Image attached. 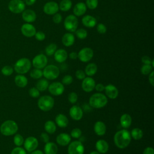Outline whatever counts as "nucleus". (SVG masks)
<instances>
[{
	"label": "nucleus",
	"instance_id": "obj_1",
	"mask_svg": "<svg viewBox=\"0 0 154 154\" xmlns=\"http://www.w3.org/2000/svg\"><path fill=\"white\" fill-rule=\"evenodd\" d=\"M131 136L130 132L126 129L117 132L114 136V142L119 149H125L130 144Z\"/></svg>",
	"mask_w": 154,
	"mask_h": 154
},
{
	"label": "nucleus",
	"instance_id": "obj_2",
	"mask_svg": "<svg viewBox=\"0 0 154 154\" xmlns=\"http://www.w3.org/2000/svg\"><path fill=\"white\" fill-rule=\"evenodd\" d=\"M108 102L106 96L102 93H94L91 96L89 99L90 105L94 108H102L104 107Z\"/></svg>",
	"mask_w": 154,
	"mask_h": 154
},
{
	"label": "nucleus",
	"instance_id": "obj_3",
	"mask_svg": "<svg viewBox=\"0 0 154 154\" xmlns=\"http://www.w3.org/2000/svg\"><path fill=\"white\" fill-rule=\"evenodd\" d=\"M18 126L16 122L8 120L3 122L0 126L1 133L5 136L12 135L17 132Z\"/></svg>",
	"mask_w": 154,
	"mask_h": 154
},
{
	"label": "nucleus",
	"instance_id": "obj_4",
	"mask_svg": "<svg viewBox=\"0 0 154 154\" xmlns=\"http://www.w3.org/2000/svg\"><path fill=\"white\" fill-rule=\"evenodd\" d=\"M31 67V63L28 58H22L18 60L14 66V70L19 74L27 73Z\"/></svg>",
	"mask_w": 154,
	"mask_h": 154
},
{
	"label": "nucleus",
	"instance_id": "obj_5",
	"mask_svg": "<svg viewBox=\"0 0 154 154\" xmlns=\"http://www.w3.org/2000/svg\"><path fill=\"white\" fill-rule=\"evenodd\" d=\"M37 105L42 111H48L54 107V100L53 97L50 96H43L40 97Z\"/></svg>",
	"mask_w": 154,
	"mask_h": 154
},
{
	"label": "nucleus",
	"instance_id": "obj_6",
	"mask_svg": "<svg viewBox=\"0 0 154 154\" xmlns=\"http://www.w3.org/2000/svg\"><path fill=\"white\" fill-rule=\"evenodd\" d=\"M60 75V69L59 68L52 64H50L48 66H46L44 67L43 71V76L45 78V79L53 80L58 78Z\"/></svg>",
	"mask_w": 154,
	"mask_h": 154
},
{
	"label": "nucleus",
	"instance_id": "obj_7",
	"mask_svg": "<svg viewBox=\"0 0 154 154\" xmlns=\"http://www.w3.org/2000/svg\"><path fill=\"white\" fill-rule=\"evenodd\" d=\"M78 20L76 16L70 14L67 16L64 21V28L69 32H73L77 29Z\"/></svg>",
	"mask_w": 154,
	"mask_h": 154
},
{
	"label": "nucleus",
	"instance_id": "obj_8",
	"mask_svg": "<svg viewBox=\"0 0 154 154\" xmlns=\"http://www.w3.org/2000/svg\"><path fill=\"white\" fill-rule=\"evenodd\" d=\"M8 10L13 13H22L25 8V4L22 0H11L8 4Z\"/></svg>",
	"mask_w": 154,
	"mask_h": 154
},
{
	"label": "nucleus",
	"instance_id": "obj_9",
	"mask_svg": "<svg viewBox=\"0 0 154 154\" xmlns=\"http://www.w3.org/2000/svg\"><path fill=\"white\" fill-rule=\"evenodd\" d=\"M67 152L68 154H84V145L79 141H74L69 143Z\"/></svg>",
	"mask_w": 154,
	"mask_h": 154
},
{
	"label": "nucleus",
	"instance_id": "obj_10",
	"mask_svg": "<svg viewBox=\"0 0 154 154\" xmlns=\"http://www.w3.org/2000/svg\"><path fill=\"white\" fill-rule=\"evenodd\" d=\"M93 51L90 48H84L78 54L79 60L84 63L90 61L93 57Z\"/></svg>",
	"mask_w": 154,
	"mask_h": 154
},
{
	"label": "nucleus",
	"instance_id": "obj_11",
	"mask_svg": "<svg viewBox=\"0 0 154 154\" xmlns=\"http://www.w3.org/2000/svg\"><path fill=\"white\" fill-rule=\"evenodd\" d=\"M32 63L35 68L42 69L47 65L48 59L46 55L40 54L34 57L32 61Z\"/></svg>",
	"mask_w": 154,
	"mask_h": 154
},
{
	"label": "nucleus",
	"instance_id": "obj_12",
	"mask_svg": "<svg viewBox=\"0 0 154 154\" xmlns=\"http://www.w3.org/2000/svg\"><path fill=\"white\" fill-rule=\"evenodd\" d=\"M48 90L51 94L54 96L61 95L64 91V85L60 82H54L49 85Z\"/></svg>",
	"mask_w": 154,
	"mask_h": 154
},
{
	"label": "nucleus",
	"instance_id": "obj_13",
	"mask_svg": "<svg viewBox=\"0 0 154 154\" xmlns=\"http://www.w3.org/2000/svg\"><path fill=\"white\" fill-rule=\"evenodd\" d=\"M25 149L28 152H32L36 149L38 145L37 139L34 137H29L23 142Z\"/></svg>",
	"mask_w": 154,
	"mask_h": 154
},
{
	"label": "nucleus",
	"instance_id": "obj_14",
	"mask_svg": "<svg viewBox=\"0 0 154 154\" xmlns=\"http://www.w3.org/2000/svg\"><path fill=\"white\" fill-rule=\"evenodd\" d=\"M59 10L58 4L54 1H50L46 2L43 6V11L45 14L48 15H53L58 13Z\"/></svg>",
	"mask_w": 154,
	"mask_h": 154
},
{
	"label": "nucleus",
	"instance_id": "obj_15",
	"mask_svg": "<svg viewBox=\"0 0 154 154\" xmlns=\"http://www.w3.org/2000/svg\"><path fill=\"white\" fill-rule=\"evenodd\" d=\"M20 30L22 34L26 37H32L34 36L36 32L35 26L29 23L23 24L21 26Z\"/></svg>",
	"mask_w": 154,
	"mask_h": 154
},
{
	"label": "nucleus",
	"instance_id": "obj_16",
	"mask_svg": "<svg viewBox=\"0 0 154 154\" xmlns=\"http://www.w3.org/2000/svg\"><path fill=\"white\" fill-rule=\"evenodd\" d=\"M96 85V83L94 80L88 76L87 78H85L84 79H82L81 87L82 90L85 92H91L93 90Z\"/></svg>",
	"mask_w": 154,
	"mask_h": 154
},
{
	"label": "nucleus",
	"instance_id": "obj_17",
	"mask_svg": "<svg viewBox=\"0 0 154 154\" xmlns=\"http://www.w3.org/2000/svg\"><path fill=\"white\" fill-rule=\"evenodd\" d=\"M69 114L72 119L75 120H79L83 116V111L79 106L73 105L70 108Z\"/></svg>",
	"mask_w": 154,
	"mask_h": 154
},
{
	"label": "nucleus",
	"instance_id": "obj_18",
	"mask_svg": "<svg viewBox=\"0 0 154 154\" xmlns=\"http://www.w3.org/2000/svg\"><path fill=\"white\" fill-rule=\"evenodd\" d=\"M105 92L107 97L109 99H114L119 95V90L116 86L112 84H108L105 87Z\"/></svg>",
	"mask_w": 154,
	"mask_h": 154
},
{
	"label": "nucleus",
	"instance_id": "obj_19",
	"mask_svg": "<svg viewBox=\"0 0 154 154\" xmlns=\"http://www.w3.org/2000/svg\"><path fill=\"white\" fill-rule=\"evenodd\" d=\"M22 17L26 23H31L35 20L37 18L36 13L32 10H24L22 14Z\"/></svg>",
	"mask_w": 154,
	"mask_h": 154
},
{
	"label": "nucleus",
	"instance_id": "obj_20",
	"mask_svg": "<svg viewBox=\"0 0 154 154\" xmlns=\"http://www.w3.org/2000/svg\"><path fill=\"white\" fill-rule=\"evenodd\" d=\"M71 141V136L66 133L60 134L56 138L57 143L62 146L68 145Z\"/></svg>",
	"mask_w": 154,
	"mask_h": 154
},
{
	"label": "nucleus",
	"instance_id": "obj_21",
	"mask_svg": "<svg viewBox=\"0 0 154 154\" xmlns=\"http://www.w3.org/2000/svg\"><path fill=\"white\" fill-rule=\"evenodd\" d=\"M87 11V6L85 3L80 2L76 4L73 9V12L76 16H81L84 15Z\"/></svg>",
	"mask_w": 154,
	"mask_h": 154
},
{
	"label": "nucleus",
	"instance_id": "obj_22",
	"mask_svg": "<svg viewBox=\"0 0 154 154\" xmlns=\"http://www.w3.org/2000/svg\"><path fill=\"white\" fill-rule=\"evenodd\" d=\"M54 59L58 63H63L67 58V52L63 49H59L54 53Z\"/></svg>",
	"mask_w": 154,
	"mask_h": 154
},
{
	"label": "nucleus",
	"instance_id": "obj_23",
	"mask_svg": "<svg viewBox=\"0 0 154 154\" xmlns=\"http://www.w3.org/2000/svg\"><path fill=\"white\" fill-rule=\"evenodd\" d=\"M82 24L87 28H93L96 25V19L90 15H85L82 19Z\"/></svg>",
	"mask_w": 154,
	"mask_h": 154
},
{
	"label": "nucleus",
	"instance_id": "obj_24",
	"mask_svg": "<svg viewBox=\"0 0 154 154\" xmlns=\"http://www.w3.org/2000/svg\"><path fill=\"white\" fill-rule=\"evenodd\" d=\"M61 42L65 46H70L73 45L75 42V36L72 32L65 33L62 37Z\"/></svg>",
	"mask_w": 154,
	"mask_h": 154
},
{
	"label": "nucleus",
	"instance_id": "obj_25",
	"mask_svg": "<svg viewBox=\"0 0 154 154\" xmlns=\"http://www.w3.org/2000/svg\"><path fill=\"white\" fill-rule=\"evenodd\" d=\"M96 149L100 153H105L109 149L108 143L104 140H99L96 143Z\"/></svg>",
	"mask_w": 154,
	"mask_h": 154
},
{
	"label": "nucleus",
	"instance_id": "obj_26",
	"mask_svg": "<svg viewBox=\"0 0 154 154\" xmlns=\"http://www.w3.org/2000/svg\"><path fill=\"white\" fill-rule=\"evenodd\" d=\"M106 125L101 121H97L95 123L94 126V132L99 136L103 135L106 132Z\"/></svg>",
	"mask_w": 154,
	"mask_h": 154
},
{
	"label": "nucleus",
	"instance_id": "obj_27",
	"mask_svg": "<svg viewBox=\"0 0 154 154\" xmlns=\"http://www.w3.org/2000/svg\"><path fill=\"white\" fill-rule=\"evenodd\" d=\"M45 154H57L58 152V147L57 144L52 142H48L44 147Z\"/></svg>",
	"mask_w": 154,
	"mask_h": 154
},
{
	"label": "nucleus",
	"instance_id": "obj_28",
	"mask_svg": "<svg viewBox=\"0 0 154 154\" xmlns=\"http://www.w3.org/2000/svg\"><path fill=\"white\" fill-rule=\"evenodd\" d=\"M56 124L60 128H66L69 123V120L67 117L63 114H59L55 117Z\"/></svg>",
	"mask_w": 154,
	"mask_h": 154
},
{
	"label": "nucleus",
	"instance_id": "obj_29",
	"mask_svg": "<svg viewBox=\"0 0 154 154\" xmlns=\"http://www.w3.org/2000/svg\"><path fill=\"white\" fill-rule=\"evenodd\" d=\"M120 122L122 127L124 129H126L128 128L131 125L132 118L129 114H124L121 116Z\"/></svg>",
	"mask_w": 154,
	"mask_h": 154
},
{
	"label": "nucleus",
	"instance_id": "obj_30",
	"mask_svg": "<svg viewBox=\"0 0 154 154\" xmlns=\"http://www.w3.org/2000/svg\"><path fill=\"white\" fill-rule=\"evenodd\" d=\"M14 82L17 86L23 88L26 86L28 84V79L24 75L20 74L15 76Z\"/></svg>",
	"mask_w": 154,
	"mask_h": 154
},
{
	"label": "nucleus",
	"instance_id": "obj_31",
	"mask_svg": "<svg viewBox=\"0 0 154 154\" xmlns=\"http://www.w3.org/2000/svg\"><path fill=\"white\" fill-rule=\"evenodd\" d=\"M97 70V65L95 63H90L85 68V73L88 76H92L96 74Z\"/></svg>",
	"mask_w": 154,
	"mask_h": 154
},
{
	"label": "nucleus",
	"instance_id": "obj_32",
	"mask_svg": "<svg viewBox=\"0 0 154 154\" xmlns=\"http://www.w3.org/2000/svg\"><path fill=\"white\" fill-rule=\"evenodd\" d=\"M45 127V129L46 131V132H48V134H54L55 131H56V125L55 124V123L52 121V120H48L47 121L44 125Z\"/></svg>",
	"mask_w": 154,
	"mask_h": 154
},
{
	"label": "nucleus",
	"instance_id": "obj_33",
	"mask_svg": "<svg viewBox=\"0 0 154 154\" xmlns=\"http://www.w3.org/2000/svg\"><path fill=\"white\" fill-rule=\"evenodd\" d=\"M58 6L59 9L62 11H67L72 8V2L71 0H62Z\"/></svg>",
	"mask_w": 154,
	"mask_h": 154
},
{
	"label": "nucleus",
	"instance_id": "obj_34",
	"mask_svg": "<svg viewBox=\"0 0 154 154\" xmlns=\"http://www.w3.org/2000/svg\"><path fill=\"white\" fill-rule=\"evenodd\" d=\"M49 82L46 79H41L36 84V88L40 91H45L49 87Z\"/></svg>",
	"mask_w": 154,
	"mask_h": 154
},
{
	"label": "nucleus",
	"instance_id": "obj_35",
	"mask_svg": "<svg viewBox=\"0 0 154 154\" xmlns=\"http://www.w3.org/2000/svg\"><path fill=\"white\" fill-rule=\"evenodd\" d=\"M130 134H131V137H132L135 140H140L143 136V131L141 129H140V128H138L133 129L131 131Z\"/></svg>",
	"mask_w": 154,
	"mask_h": 154
},
{
	"label": "nucleus",
	"instance_id": "obj_36",
	"mask_svg": "<svg viewBox=\"0 0 154 154\" xmlns=\"http://www.w3.org/2000/svg\"><path fill=\"white\" fill-rule=\"evenodd\" d=\"M57 45L55 43H51L48 45L45 48L46 54L48 56H51L54 54L55 52L57 51Z\"/></svg>",
	"mask_w": 154,
	"mask_h": 154
},
{
	"label": "nucleus",
	"instance_id": "obj_37",
	"mask_svg": "<svg viewBox=\"0 0 154 154\" xmlns=\"http://www.w3.org/2000/svg\"><path fill=\"white\" fill-rule=\"evenodd\" d=\"M43 76V71L41 69L35 68L30 72V76L34 79H37L42 78Z\"/></svg>",
	"mask_w": 154,
	"mask_h": 154
},
{
	"label": "nucleus",
	"instance_id": "obj_38",
	"mask_svg": "<svg viewBox=\"0 0 154 154\" xmlns=\"http://www.w3.org/2000/svg\"><path fill=\"white\" fill-rule=\"evenodd\" d=\"M75 34L79 39H85L87 36V31L83 28H79L75 31Z\"/></svg>",
	"mask_w": 154,
	"mask_h": 154
},
{
	"label": "nucleus",
	"instance_id": "obj_39",
	"mask_svg": "<svg viewBox=\"0 0 154 154\" xmlns=\"http://www.w3.org/2000/svg\"><path fill=\"white\" fill-rule=\"evenodd\" d=\"M153 71V67L150 64H144L141 68V72L143 75H149Z\"/></svg>",
	"mask_w": 154,
	"mask_h": 154
},
{
	"label": "nucleus",
	"instance_id": "obj_40",
	"mask_svg": "<svg viewBox=\"0 0 154 154\" xmlns=\"http://www.w3.org/2000/svg\"><path fill=\"white\" fill-rule=\"evenodd\" d=\"M13 141H14V144L16 146L20 147L23 144L24 140H23V137L20 134H16L15 136L14 137Z\"/></svg>",
	"mask_w": 154,
	"mask_h": 154
},
{
	"label": "nucleus",
	"instance_id": "obj_41",
	"mask_svg": "<svg viewBox=\"0 0 154 154\" xmlns=\"http://www.w3.org/2000/svg\"><path fill=\"white\" fill-rule=\"evenodd\" d=\"M13 72V69L10 66H5L1 69V73L4 76H10Z\"/></svg>",
	"mask_w": 154,
	"mask_h": 154
},
{
	"label": "nucleus",
	"instance_id": "obj_42",
	"mask_svg": "<svg viewBox=\"0 0 154 154\" xmlns=\"http://www.w3.org/2000/svg\"><path fill=\"white\" fill-rule=\"evenodd\" d=\"M85 5L90 10L95 9L98 5L97 0H86Z\"/></svg>",
	"mask_w": 154,
	"mask_h": 154
},
{
	"label": "nucleus",
	"instance_id": "obj_43",
	"mask_svg": "<svg viewBox=\"0 0 154 154\" xmlns=\"http://www.w3.org/2000/svg\"><path fill=\"white\" fill-rule=\"evenodd\" d=\"M82 135V131L79 128H74L70 132V136L74 138H79Z\"/></svg>",
	"mask_w": 154,
	"mask_h": 154
},
{
	"label": "nucleus",
	"instance_id": "obj_44",
	"mask_svg": "<svg viewBox=\"0 0 154 154\" xmlns=\"http://www.w3.org/2000/svg\"><path fill=\"white\" fill-rule=\"evenodd\" d=\"M68 100L71 103H72V104L75 103L78 100L77 94L75 92L70 93L68 95Z\"/></svg>",
	"mask_w": 154,
	"mask_h": 154
},
{
	"label": "nucleus",
	"instance_id": "obj_45",
	"mask_svg": "<svg viewBox=\"0 0 154 154\" xmlns=\"http://www.w3.org/2000/svg\"><path fill=\"white\" fill-rule=\"evenodd\" d=\"M29 94L32 97H38L40 96V91L36 87H32L29 90Z\"/></svg>",
	"mask_w": 154,
	"mask_h": 154
},
{
	"label": "nucleus",
	"instance_id": "obj_46",
	"mask_svg": "<svg viewBox=\"0 0 154 154\" xmlns=\"http://www.w3.org/2000/svg\"><path fill=\"white\" fill-rule=\"evenodd\" d=\"M73 82V78L69 75H65L62 79V84L64 85H70Z\"/></svg>",
	"mask_w": 154,
	"mask_h": 154
},
{
	"label": "nucleus",
	"instance_id": "obj_47",
	"mask_svg": "<svg viewBox=\"0 0 154 154\" xmlns=\"http://www.w3.org/2000/svg\"><path fill=\"white\" fill-rule=\"evenodd\" d=\"M96 29H97V32L99 34H105L106 32V26L104 24L101 23H100L97 25Z\"/></svg>",
	"mask_w": 154,
	"mask_h": 154
},
{
	"label": "nucleus",
	"instance_id": "obj_48",
	"mask_svg": "<svg viewBox=\"0 0 154 154\" xmlns=\"http://www.w3.org/2000/svg\"><path fill=\"white\" fill-rule=\"evenodd\" d=\"M10 154H26V153L24 149L20 147H16L12 150Z\"/></svg>",
	"mask_w": 154,
	"mask_h": 154
},
{
	"label": "nucleus",
	"instance_id": "obj_49",
	"mask_svg": "<svg viewBox=\"0 0 154 154\" xmlns=\"http://www.w3.org/2000/svg\"><path fill=\"white\" fill-rule=\"evenodd\" d=\"M34 36H35V38H36V40H38V41H43L45 39V37H46L45 34L42 31L36 32Z\"/></svg>",
	"mask_w": 154,
	"mask_h": 154
},
{
	"label": "nucleus",
	"instance_id": "obj_50",
	"mask_svg": "<svg viewBox=\"0 0 154 154\" xmlns=\"http://www.w3.org/2000/svg\"><path fill=\"white\" fill-rule=\"evenodd\" d=\"M75 76L79 80H82L85 78V73L82 70H78L75 72Z\"/></svg>",
	"mask_w": 154,
	"mask_h": 154
},
{
	"label": "nucleus",
	"instance_id": "obj_51",
	"mask_svg": "<svg viewBox=\"0 0 154 154\" xmlns=\"http://www.w3.org/2000/svg\"><path fill=\"white\" fill-rule=\"evenodd\" d=\"M52 20L56 24L60 23L62 21V16L61 14L57 13L55 14H54L52 17Z\"/></svg>",
	"mask_w": 154,
	"mask_h": 154
},
{
	"label": "nucleus",
	"instance_id": "obj_52",
	"mask_svg": "<svg viewBox=\"0 0 154 154\" xmlns=\"http://www.w3.org/2000/svg\"><path fill=\"white\" fill-rule=\"evenodd\" d=\"M40 138H41L42 141L45 143L49 142V137L48 134L45 132H43L41 134Z\"/></svg>",
	"mask_w": 154,
	"mask_h": 154
},
{
	"label": "nucleus",
	"instance_id": "obj_53",
	"mask_svg": "<svg viewBox=\"0 0 154 154\" xmlns=\"http://www.w3.org/2000/svg\"><path fill=\"white\" fill-rule=\"evenodd\" d=\"M141 61L144 64H150L152 62V59L148 56H143L141 58Z\"/></svg>",
	"mask_w": 154,
	"mask_h": 154
},
{
	"label": "nucleus",
	"instance_id": "obj_54",
	"mask_svg": "<svg viewBox=\"0 0 154 154\" xmlns=\"http://www.w3.org/2000/svg\"><path fill=\"white\" fill-rule=\"evenodd\" d=\"M143 154H154V150L152 147H147L144 150Z\"/></svg>",
	"mask_w": 154,
	"mask_h": 154
},
{
	"label": "nucleus",
	"instance_id": "obj_55",
	"mask_svg": "<svg viewBox=\"0 0 154 154\" xmlns=\"http://www.w3.org/2000/svg\"><path fill=\"white\" fill-rule=\"evenodd\" d=\"M149 81L150 84L153 86L154 85V72L152 71L150 74L149 76Z\"/></svg>",
	"mask_w": 154,
	"mask_h": 154
},
{
	"label": "nucleus",
	"instance_id": "obj_56",
	"mask_svg": "<svg viewBox=\"0 0 154 154\" xmlns=\"http://www.w3.org/2000/svg\"><path fill=\"white\" fill-rule=\"evenodd\" d=\"M94 88L98 91H102L103 90H104V88H105V86L102 84H97L95 85V87Z\"/></svg>",
	"mask_w": 154,
	"mask_h": 154
},
{
	"label": "nucleus",
	"instance_id": "obj_57",
	"mask_svg": "<svg viewBox=\"0 0 154 154\" xmlns=\"http://www.w3.org/2000/svg\"><path fill=\"white\" fill-rule=\"evenodd\" d=\"M69 58L72 60H76L78 58V54L76 52H72L69 54Z\"/></svg>",
	"mask_w": 154,
	"mask_h": 154
},
{
	"label": "nucleus",
	"instance_id": "obj_58",
	"mask_svg": "<svg viewBox=\"0 0 154 154\" xmlns=\"http://www.w3.org/2000/svg\"><path fill=\"white\" fill-rule=\"evenodd\" d=\"M36 0H25V4L27 5H32L35 2Z\"/></svg>",
	"mask_w": 154,
	"mask_h": 154
},
{
	"label": "nucleus",
	"instance_id": "obj_59",
	"mask_svg": "<svg viewBox=\"0 0 154 154\" xmlns=\"http://www.w3.org/2000/svg\"><path fill=\"white\" fill-rule=\"evenodd\" d=\"M31 154H44V153H43V152L42 150H35L32 151Z\"/></svg>",
	"mask_w": 154,
	"mask_h": 154
},
{
	"label": "nucleus",
	"instance_id": "obj_60",
	"mask_svg": "<svg viewBox=\"0 0 154 154\" xmlns=\"http://www.w3.org/2000/svg\"><path fill=\"white\" fill-rule=\"evenodd\" d=\"M90 154H100V153H99L97 151H93Z\"/></svg>",
	"mask_w": 154,
	"mask_h": 154
}]
</instances>
